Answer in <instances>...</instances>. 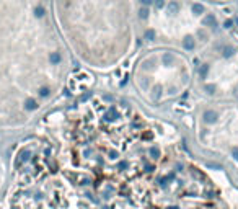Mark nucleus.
Instances as JSON below:
<instances>
[{
    "instance_id": "5",
    "label": "nucleus",
    "mask_w": 238,
    "mask_h": 209,
    "mask_svg": "<svg viewBox=\"0 0 238 209\" xmlns=\"http://www.w3.org/2000/svg\"><path fill=\"white\" fill-rule=\"evenodd\" d=\"M2 185H3V170L0 167V189H2Z\"/></svg>"
},
{
    "instance_id": "8",
    "label": "nucleus",
    "mask_w": 238,
    "mask_h": 209,
    "mask_svg": "<svg viewBox=\"0 0 238 209\" xmlns=\"http://www.w3.org/2000/svg\"><path fill=\"white\" fill-rule=\"evenodd\" d=\"M157 7H158V8H161V7H163V0H157Z\"/></svg>"
},
{
    "instance_id": "3",
    "label": "nucleus",
    "mask_w": 238,
    "mask_h": 209,
    "mask_svg": "<svg viewBox=\"0 0 238 209\" xmlns=\"http://www.w3.org/2000/svg\"><path fill=\"white\" fill-rule=\"evenodd\" d=\"M173 61H175V57H173V56L170 54V52H166V54L163 56V62H165L166 65H170L171 62H173Z\"/></svg>"
},
{
    "instance_id": "2",
    "label": "nucleus",
    "mask_w": 238,
    "mask_h": 209,
    "mask_svg": "<svg viewBox=\"0 0 238 209\" xmlns=\"http://www.w3.org/2000/svg\"><path fill=\"white\" fill-rule=\"evenodd\" d=\"M204 118H206V121H207V123H212L214 119H215V113H212V111H206V113H204Z\"/></svg>"
},
{
    "instance_id": "6",
    "label": "nucleus",
    "mask_w": 238,
    "mask_h": 209,
    "mask_svg": "<svg viewBox=\"0 0 238 209\" xmlns=\"http://www.w3.org/2000/svg\"><path fill=\"white\" fill-rule=\"evenodd\" d=\"M193 10L196 13H199V12H202V7L201 5H193Z\"/></svg>"
},
{
    "instance_id": "1",
    "label": "nucleus",
    "mask_w": 238,
    "mask_h": 209,
    "mask_svg": "<svg viewBox=\"0 0 238 209\" xmlns=\"http://www.w3.org/2000/svg\"><path fill=\"white\" fill-rule=\"evenodd\" d=\"M202 25H215V18H214V15H207L206 18H204V21H202Z\"/></svg>"
},
{
    "instance_id": "7",
    "label": "nucleus",
    "mask_w": 238,
    "mask_h": 209,
    "mask_svg": "<svg viewBox=\"0 0 238 209\" xmlns=\"http://www.w3.org/2000/svg\"><path fill=\"white\" fill-rule=\"evenodd\" d=\"M147 12H149V10H147V8H144V10L140 12V16H142V18H145V16H147Z\"/></svg>"
},
{
    "instance_id": "4",
    "label": "nucleus",
    "mask_w": 238,
    "mask_h": 209,
    "mask_svg": "<svg viewBox=\"0 0 238 209\" xmlns=\"http://www.w3.org/2000/svg\"><path fill=\"white\" fill-rule=\"evenodd\" d=\"M207 65H202L201 69H199V74H201V77H206V74H207Z\"/></svg>"
}]
</instances>
